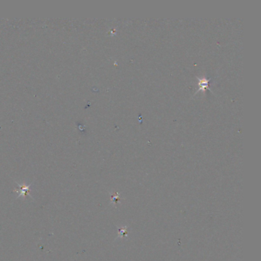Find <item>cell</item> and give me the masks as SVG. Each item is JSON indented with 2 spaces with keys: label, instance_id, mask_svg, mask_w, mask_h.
<instances>
[{
  "label": "cell",
  "instance_id": "obj_1",
  "mask_svg": "<svg viewBox=\"0 0 261 261\" xmlns=\"http://www.w3.org/2000/svg\"><path fill=\"white\" fill-rule=\"evenodd\" d=\"M18 189H15L14 190V191H15V192L18 194V196H17V198H18L19 197H25L27 195H29L30 197H32V195H30V188L31 186H32V184H30V185H18Z\"/></svg>",
  "mask_w": 261,
  "mask_h": 261
}]
</instances>
